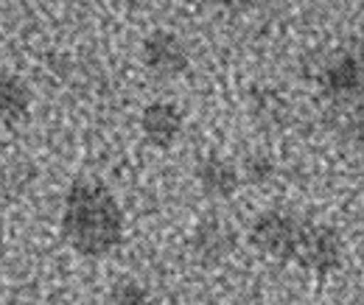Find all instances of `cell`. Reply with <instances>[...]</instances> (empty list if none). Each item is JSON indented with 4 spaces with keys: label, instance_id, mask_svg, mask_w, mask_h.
Wrapping results in <instances>:
<instances>
[{
    "label": "cell",
    "instance_id": "8992f818",
    "mask_svg": "<svg viewBox=\"0 0 364 305\" xmlns=\"http://www.w3.org/2000/svg\"><path fill=\"white\" fill-rule=\"evenodd\" d=\"M143 137L157 149H171L185 129L182 109L174 101H151L140 115Z\"/></svg>",
    "mask_w": 364,
    "mask_h": 305
},
{
    "label": "cell",
    "instance_id": "6da1fadb",
    "mask_svg": "<svg viewBox=\"0 0 364 305\" xmlns=\"http://www.w3.org/2000/svg\"><path fill=\"white\" fill-rule=\"evenodd\" d=\"M127 218L115 193L90 176L70 182L62 205V235L85 258H107L124 244Z\"/></svg>",
    "mask_w": 364,
    "mask_h": 305
},
{
    "label": "cell",
    "instance_id": "3957f363",
    "mask_svg": "<svg viewBox=\"0 0 364 305\" xmlns=\"http://www.w3.org/2000/svg\"><path fill=\"white\" fill-rule=\"evenodd\" d=\"M294 263L300 269H309V272H317V274L336 272L342 266V238H339V232L328 224L306 221Z\"/></svg>",
    "mask_w": 364,
    "mask_h": 305
},
{
    "label": "cell",
    "instance_id": "7a4b0ae2",
    "mask_svg": "<svg viewBox=\"0 0 364 305\" xmlns=\"http://www.w3.org/2000/svg\"><path fill=\"white\" fill-rule=\"evenodd\" d=\"M303 224L306 218L294 216V213H286V210H267L252 221V230H250V241L272 255L277 261H291L297 255V247H300V235H303Z\"/></svg>",
    "mask_w": 364,
    "mask_h": 305
},
{
    "label": "cell",
    "instance_id": "9c48e42d",
    "mask_svg": "<svg viewBox=\"0 0 364 305\" xmlns=\"http://www.w3.org/2000/svg\"><path fill=\"white\" fill-rule=\"evenodd\" d=\"M196 179H199V185H202L205 196H210V199H232V196L238 193V188H241L238 168H235L230 160L219 157V154H208V157L199 163Z\"/></svg>",
    "mask_w": 364,
    "mask_h": 305
},
{
    "label": "cell",
    "instance_id": "7c38bea8",
    "mask_svg": "<svg viewBox=\"0 0 364 305\" xmlns=\"http://www.w3.org/2000/svg\"><path fill=\"white\" fill-rule=\"evenodd\" d=\"M219 3H222L225 9H232V11H238V9H244L250 0H219Z\"/></svg>",
    "mask_w": 364,
    "mask_h": 305
},
{
    "label": "cell",
    "instance_id": "30bf717a",
    "mask_svg": "<svg viewBox=\"0 0 364 305\" xmlns=\"http://www.w3.org/2000/svg\"><path fill=\"white\" fill-rule=\"evenodd\" d=\"M238 176H241V182H250V185H267L274 176L272 157L264 154V151H250V154L241 160Z\"/></svg>",
    "mask_w": 364,
    "mask_h": 305
},
{
    "label": "cell",
    "instance_id": "277c9868",
    "mask_svg": "<svg viewBox=\"0 0 364 305\" xmlns=\"http://www.w3.org/2000/svg\"><path fill=\"white\" fill-rule=\"evenodd\" d=\"M140 59L146 65V70L157 79H177L188 70L191 56H188V45L182 43L180 34L157 28L151 31L143 45H140Z\"/></svg>",
    "mask_w": 364,
    "mask_h": 305
},
{
    "label": "cell",
    "instance_id": "4fadbf2b",
    "mask_svg": "<svg viewBox=\"0 0 364 305\" xmlns=\"http://www.w3.org/2000/svg\"><path fill=\"white\" fill-rule=\"evenodd\" d=\"M149 3H160V0H149Z\"/></svg>",
    "mask_w": 364,
    "mask_h": 305
},
{
    "label": "cell",
    "instance_id": "ba28073f",
    "mask_svg": "<svg viewBox=\"0 0 364 305\" xmlns=\"http://www.w3.org/2000/svg\"><path fill=\"white\" fill-rule=\"evenodd\" d=\"M34 92L28 82L6 68H0V127H17L28 118Z\"/></svg>",
    "mask_w": 364,
    "mask_h": 305
},
{
    "label": "cell",
    "instance_id": "52a82bcc",
    "mask_svg": "<svg viewBox=\"0 0 364 305\" xmlns=\"http://www.w3.org/2000/svg\"><path fill=\"white\" fill-rule=\"evenodd\" d=\"M232 252V232L219 218H205L191 238V255L202 269H213Z\"/></svg>",
    "mask_w": 364,
    "mask_h": 305
},
{
    "label": "cell",
    "instance_id": "8fae6325",
    "mask_svg": "<svg viewBox=\"0 0 364 305\" xmlns=\"http://www.w3.org/2000/svg\"><path fill=\"white\" fill-rule=\"evenodd\" d=\"M109 305H154V300L140 280L121 277L109 291Z\"/></svg>",
    "mask_w": 364,
    "mask_h": 305
},
{
    "label": "cell",
    "instance_id": "5b68a950",
    "mask_svg": "<svg viewBox=\"0 0 364 305\" xmlns=\"http://www.w3.org/2000/svg\"><path fill=\"white\" fill-rule=\"evenodd\" d=\"M319 87L333 101H353L362 92V65L353 53H336L319 73Z\"/></svg>",
    "mask_w": 364,
    "mask_h": 305
}]
</instances>
